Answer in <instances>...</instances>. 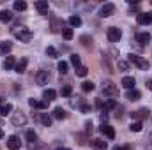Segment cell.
<instances>
[{
  "label": "cell",
  "instance_id": "obj_21",
  "mask_svg": "<svg viewBox=\"0 0 152 150\" xmlns=\"http://www.w3.org/2000/svg\"><path fill=\"white\" fill-rule=\"evenodd\" d=\"M136 41H138L140 44H147V42H151V34H149V32H142V34L136 36Z\"/></svg>",
  "mask_w": 152,
  "mask_h": 150
},
{
  "label": "cell",
  "instance_id": "obj_1",
  "mask_svg": "<svg viewBox=\"0 0 152 150\" xmlns=\"http://www.w3.org/2000/svg\"><path fill=\"white\" fill-rule=\"evenodd\" d=\"M11 32H12V36H14V37L20 39L21 42H28V41L32 39V32H30L28 28H25V27H20V25H18V27H14Z\"/></svg>",
  "mask_w": 152,
  "mask_h": 150
},
{
  "label": "cell",
  "instance_id": "obj_9",
  "mask_svg": "<svg viewBox=\"0 0 152 150\" xmlns=\"http://www.w3.org/2000/svg\"><path fill=\"white\" fill-rule=\"evenodd\" d=\"M136 20L140 25H149V23H152V12H138Z\"/></svg>",
  "mask_w": 152,
  "mask_h": 150
},
{
  "label": "cell",
  "instance_id": "obj_11",
  "mask_svg": "<svg viewBox=\"0 0 152 150\" xmlns=\"http://www.w3.org/2000/svg\"><path fill=\"white\" fill-rule=\"evenodd\" d=\"M90 147H92L94 150H106V149H108L106 141H104V140H101V138H94V140L90 141Z\"/></svg>",
  "mask_w": 152,
  "mask_h": 150
},
{
  "label": "cell",
  "instance_id": "obj_10",
  "mask_svg": "<svg viewBox=\"0 0 152 150\" xmlns=\"http://www.w3.org/2000/svg\"><path fill=\"white\" fill-rule=\"evenodd\" d=\"M36 9H37L39 14L46 16V14H48V11H50V5H48V2H46V0H37V2H36Z\"/></svg>",
  "mask_w": 152,
  "mask_h": 150
},
{
  "label": "cell",
  "instance_id": "obj_4",
  "mask_svg": "<svg viewBox=\"0 0 152 150\" xmlns=\"http://www.w3.org/2000/svg\"><path fill=\"white\" fill-rule=\"evenodd\" d=\"M120 37H122V32H120L117 27H110V28H108V41H110V42H118Z\"/></svg>",
  "mask_w": 152,
  "mask_h": 150
},
{
  "label": "cell",
  "instance_id": "obj_28",
  "mask_svg": "<svg viewBox=\"0 0 152 150\" xmlns=\"http://www.w3.org/2000/svg\"><path fill=\"white\" fill-rule=\"evenodd\" d=\"M69 25H71V27H80V25H81V18H80L78 14H76V16H71V18H69Z\"/></svg>",
  "mask_w": 152,
  "mask_h": 150
},
{
  "label": "cell",
  "instance_id": "obj_7",
  "mask_svg": "<svg viewBox=\"0 0 152 150\" xmlns=\"http://www.w3.org/2000/svg\"><path fill=\"white\" fill-rule=\"evenodd\" d=\"M113 12H115L113 4H104V5L101 7V11H99V16H101V18H108V16H112Z\"/></svg>",
  "mask_w": 152,
  "mask_h": 150
},
{
  "label": "cell",
  "instance_id": "obj_8",
  "mask_svg": "<svg viewBox=\"0 0 152 150\" xmlns=\"http://www.w3.org/2000/svg\"><path fill=\"white\" fill-rule=\"evenodd\" d=\"M7 147H9V150H20V147H21L20 138H18L16 134L9 136V140H7Z\"/></svg>",
  "mask_w": 152,
  "mask_h": 150
},
{
  "label": "cell",
  "instance_id": "obj_45",
  "mask_svg": "<svg viewBox=\"0 0 152 150\" xmlns=\"http://www.w3.org/2000/svg\"><path fill=\"white\" fill-rule=\"evenodd\" d=\"M81 111H83V113H88V111H90V108H88V106H81Z\"/></svg>",
  "mask_w": 152,
  "mask_h": 150
},
{
  "label": "cell",
  "instance_id": "obj_25",
  "mask_svg": "<svg viewBox=\"0 0 152 150\" xmlns=\"http://www.w3.org/2000/svg\"><path fill=\"white\" fill-rule=\"evenodd\" d=\"M62 28V23H58L57 21V18L55 16H51V32H58Z\"/></svg>",
  "mask_w": 152,
  "mask_h": 150
},
{
  "label": "cell",
  "instance_id": "obj_18",
  "mask_svg": "<svg viewBox=\"0 0 152 150\" xmlns=\"http://www.w3.org/2000/svg\"><path fill=\"white\" fill-rule=\"evenodd\" d=\"M42 97H44L46 103H50V101H53V99L57 97V92H55L53 88H46V90L42 92Z\"/></svg>",
  "mask_w": 152,
  "mask_h": 150
},
{
  "label": "cell",
  "instance_id": "obj_32",
  "mask_svg": "<svg viewBox=\"0 0 152 150\" xmlns=\"http://www.w3.org/2000/svg\"><path fill=\"white\" fill-rule=\"evenodd\" d=\"M142 127H143V124H142V122H133V124L129 125V129H131L133 133H140V131H142Z\"/></svg>",
  "mask_w": 152,
  "mask_h": 150
},
{
  "label": "cell",
  "instance_id": "obj_15",
  "mask_svg": "<svg viewBox=\"0 0 152 150\" xmlns=\"http://www.w3.org/2000/svg\"><path fill=\"white\" fill-rule=\"evenodd\" d=\"M134 83H136V81H134L133 76H124V78H122V87L127 88V90H133V88H134Z\"/></svg>",
  "mask_w": 152,
  "mask_h": 150
},
{
  "label": "cell",
  "instance_id": "obj_6",
  "mask_svg": "<svg viewBox=\"0 0 152 150\" xmlns=\"http://www.w3.org/2000/svg\"><path fill=\"white\" fill-rule=\"evenodd\" d=\"M48 81H50V73H48V71H37V74H36V83H37V85H48Z\"/></svg>",
  "mask_w": 152,
  "mask_h": 150
},
{
  "label": "cell",
  "instance_id": "obj_16",
  "mask_svg": "<svg viewBox=\"0 0 152 150\" xmlns=\"http://www.w3.org/2000/svg\"><path fill=\"white\" fill-rule=\"evenodd\" d=\"M16 67V58L14 57H5V60H4V69L5 71H11V69H14Z\"/></svg>",
  "mask_w": 152,
  "mask_h": 150
},
{
  "label": "cell",
  "instance_id": "obj_39",
  "mask_svg": "<svg viewBox=\"0 0 152 150\" xmlns=\"http://www.w3.org/2000/svg\"><path fill=\"white\" fill-rule=\"evenodd\" d=\"M81 44H83V46H88V44H92V39H88L87 36H83V37H81Z\"/></svg>",
  "mask_w": 152,
  "mask_h": 150
},
{
  "label": "cell",
  "instance_id": "obj_33",
  "mask_svg": "<svg viewBox=\"0 0 152 150\" xmlns=\"http://www.w3.org/2000/svg\"><path fill=\"white\" fill-rule=\"evenodd\" d=\"M87 73H88V69H87L85 66H80V67L76 69V74L80 76V78H85V76H87Z\"/></svg>",
  "mask_w": 152,
  "mask_h": 150
},
{
  "label": "cell",
  "instance_id": "obj_26",
  "mask_svg": "<svg viewBox=\"0 0 152 150\" xmlns=\"http://www.w3.org/2000/svg\"><path fill=\"white\" fill-rule=\"evenodd\" d=\"M14 11H25L27 9V2H23V0H18V2H14Z\"/></svg>",
  "mask_w": 152,
  "mask_h": 150
},
{
  "label": "cell",
  "instance_id": "obj_30",
  "mask_svg": "<svg viewBox=\"0 0 152 150\" xmlns=\"http://www.w3.org/2000/svg\"><path fill=\"white\" fill-rule=\"evenodd\" d=\"M53 117H55L57 120H62V118H66V111H64L62 108H55V111H53Z\"/></svg>",
  "mask_w": 152,
  "mask_h": 150
},
{
  "label": "cell",
  "instance_id": "obj_43",
  "mask_svg": "<svg viewBox=\"0 0 152 150\" xmlns=\"http://www.w3.org/2000/svg\"><path fill=\"white\" fill-rule=\"evenodd\" d=\"M87 133H92V124L90 122H87Z\"/></svg>",
  "mask_w": 152,
  "mask_h": 150
},
{
  "label": "cell",
  "instance_id": "obj_47",
  "mask_svg": "<svg viewBox=\"0 0 152 150\" xmlns=\"http://www.w3.org/2000/svg\"><path fill=\"white\" fill-rule=\"evenodd\" d=\"M2 136H4V133H2V131H0V138H2Z\"/></svg>",
  "mask_w": 152,
  "mask_h": 150
},
{
  "label": "cell",
  "instance_id": "obj_27",
  "mask_svg": "<svg viewBox=\"0 0 152 150\" xmlns=\"http://www.w3.org/2000/svg\"><path fill=\"white\" fill-rule=\"evenodd\" d=\"M57 67H58V73H60V74H66V73H67V69H69V66H67V62H64V60H60Z\"/></svg>",
  "mask_w": 152,
  "mask_h": 150
},
{
  "label": "cell",
  "instance_id": "obj_14",
  "mask_svg": "<svg viewBox=\"0 0 152 150\" xmlns=\"http://www.w3.org/2000/svg\"><path fill=\"white\" fill-rule=\"evenodd\" d=\"M149 113H151L149 110H145V108H143V110H138V111L131 113V118H133L134 122H142V118H145Z\"/></svg>",
  "mask_w": 152,
  "mask_h": 150
},
{
  "label": "cell",
  "instance_id": "obj_34",
  "mask_svg": "<svg viewBox=\"0 0 152 150\" xmlns=\"http://www.w3.org/2000/svg\"><path fill=\"white\" fill-rule=\"evenodd\" d=\"M73 94V88H71V85H66V87H62V95L64 97H69Z\"/></svg>",
  "mask_w": 152,
  "mask_h": 150
},
{
  "label": "cell",
  "instance_id": "obj_35",
  "mask_svg": "<svg viewBox=\"0 0 152 150\" xmlns=\"http://www.w3.org/2000/svg\"><path fill=\"white\" fill-rule=\"evenodd\" d=\"M104 108H106V110H115V108H117L115 99H108V101H106V104H104Z\"/></svg>",
  "mask_w": 152,
  "mask_h": 150
},
{
  "label": "cell",
  "instance_id": "obj_36",
  "mask_svg": "<svg viewBox=\"0 0 152 150\" xmlns=\"http://www.w3.org/2000/svg\"><path fill=\"white\" fill-rule=\"evenodd\" d=\"M71 62H73V66H75L76 69H78V67L81 66V64H80V57H78L76 53H73V55H71Z\"/></svg>",
  "mask_w": 152,
  "mask_h": 150
},
{
  "label": "cell",
  "instance_id": "obj_5",
  "mask_svg": "<svg viewBox=\"0 0 152 150\" xmlns=\"http://www.w3.org/2000/svg\"><path fill=\"white\" fill-rule=\"evenodd\" d=\"M11 122H12V125H16V127H21V125H25L27 124V117H25V113H16L12 118H11Z\"/></svg>",
  "mask_w": 152,
  "mask_h": 150
},
{
  "label": "cell",
  "instance_id": "obj_46",
  "mask_svg": "<svg viewBox=\"0 0 152 150\" xmlns=\"http://www.w3.org/2000/svg\"><path fill=\"white\" fill-rule=\"evenodd\" d=\"M57 150H71V149H66V147H60V149H57Z\"/></svg>",
  "mask_w": 152,
  "mask_h": 150
},
{
  "label": "cell",
  "instance_id": "obj_31",
  "mask_svg": "<svg viewBox=\"0 0 152 150\" xmlns=\"http://www.w3.org/2000/svg\"><path fill=\"white\" fill-rule=\"evenodd\" d=\"M62 36H64L66 41H71L73 36H75V32H73V28H64V30H62Z\"/></svg>",
  "mask_w": 152,
  "mask_h": 150
},
{
  "label": "cell",
  "instance_id": "obj_13",
  "mask_svg": "<svg viewBox=\"0 0 152 150\" xmlns=\"http://www.w3.org/2000/svg\"><path fill=\"white\" fill-rule=\"evenodd\" d=\"M28 104L36 110H46L48 108V103L46 101H39V99H28Z\"/></svg>",
  "mask_w": 152,
  "mask_h": 150
},
{
  "label": "cell",
  "instance_id": "obj_22",
  "mask_svg": "<svg viewBox=\"0 0 152 150\" xmlns=\"http://www.w3.org/2000/svg\"><path fill=\"white\" fill-rule=\"evenodd\" d=\"M12 20V12L11 11H0V21L2 23H9Z\"/></svg>",
  "mask_w": 152,
  "mask_h": 150
},
{
  "label": "cell",
  "instance_id": "obj_12",
  "mask_svg": "<svg viewBox=\"0 0 152 150\" xmlns=\"http://www.w3.org/2000/svg\"><path fill=\"white\" fill-rule=\"evenodd\" d=\"M101 133H103L108 140H113L115 138V129L112 125H108V124H103V125H101Z\"/></svg>",
  "mask_w": 152,
  "mask_h": 150
},
{
  "label": "cell",
  "instance_id": "obj_23",
  "mask_svg": "<svg viewBox=\"0 0 152 150\" xmlns=\"http://www.w3.org/2000/svg\"><path fill=\"white\" fill-rule=\"evenodd\" d=\"M140 97H142V94H140L138 90H134V88L127 92V99H129V101H138Z\"/></svg>",
  "mask_w": 152,
  "mask_h": 150
},
{
  "label": "cell",
  "instance_id": "obj_40",
  "mask_svg": "<svg viewBox=\"0 0 152 150\" xmlns=\"http://www.w3.org/2000/svg\"><path fill=\"white\" fill-rule=\"evenodd\" d=\"M118 67H120L122 71H127V69H129V66H127V62H122V60L118 62Z\"/></svg>",
  "mask_w": 152,
  "mask_h": 150
},
{
  "label": "cell",
  "instance_id": "obj_48",
  "mask_svg": "<svg viewBox=\"0 0 152 150\" xmlns=\"http://www.w3.org/2000/svg\"><path fill=\"white\" fill-rule=\"evenodd\" d=\"M0 101H2V97H0Z\"/></svg>",
  "mask_w": 152,
  "mask_h": 150
},
{
  "label": "cell",
  "instance_id": "obj_44",
  "mask_svg": "<svg viewBox=\"0 0 152 150\" xmlns=\"http://www.w3.org/2000/svg\"><path fill=\"white\" fill-rule=\"evenodd\" d=\"M145 85H147V88H149V90H152V79H147V83H145Z\"/></svg>",
  "mask_w": 152,
  "mask_h": 150
},
{
  "label": "cell",
  "instance_id": "obj_2",
  "mask_svg": "<svg viewBox=\"0 0 152 150\" xmlns=\"http://www.w3.org/2000/svg\"><path fill=\"white\" fill-rule=\"evenodd\" d=\"M127 58H129V62H131V64H134V66H136V67H140L142 71H147V69H149V62H147L143 57H140V55H136V53H131Z\"/></svg>",
  "mask_w": 152,
  "mask_h": 150
},
{
  "label": "cell",
  "instance_id": "obj_29",
  "mask_svg": "<svg viewBox=\"0 0 152 150\" xmlns=\"http://www.w3.org/2000/svg\"><path fill=\"white\" fill-rule=\"evenodd\" d=\"M11 110H12V106H11V104H2V106H0V117L9 115V113H11Z\"/></svg>",
  "mask_w": 152,
  "mask_h": 150
},
{
  "label": "cell",
  "instance_id": "obj_19",
  "mask_svg": "<svg viewBox=\"0 0 152 150\" xmlns=\"http://www.w3.org/2000/svg\"><path fill=\"white\" fill-rule=\"evenodd\" d=\"M12 50V44L9 41H0V55H7Z\"/></svg>",
  "mask_w": 152,
  "mask_h": 150
},
{
  "label": "cell",
  "instance_id": "obj_20",
  "mask_svg": "<svg viewBox=\"0 0 152 150\" xmlns=\"http://www.w3.org/2000/svg\"><path fill=\"white\" fill-rule=\"evenodd\" d=\"M39 122H41L42 125H46V127H50L53 120H51V117H50L48 113H41V115H39Z\"/></svg>",
  "mask_w": 152,
  "mask_h": 150
},
{
  "label": "cell",
  "instance_id": "obj_41",
  "mask_svg": "<svg viewBox=\"0 0 152 150\" xmlns=\"http://www.w3.org/2000/svg\"><path fill=\"white\" fill-rule=\"evenodd\" d=\"M113 150H131V147L127 145V147H115Z\"/></svg>",
  "mask_w": 152,
  "mask_h": 150
},
{
  "label": "cell",
  "instance_id": "obj_17",
  "mask_svg": "<svg viewBox=\"0 0 152 150\" xmlns=\"http://www.w3.org/2000/svg\"><path fill=\"white\" fill-rule=\"evenodd\" d=\"M27 64H28V60H27V58H21V60L16 64L14 71H16V73H20V74H23V73L27 71Z\"/></svg>",
  "mask_w": 152,
  "mask_h": 150
},
{
  "label": "cell",
  "instance_id": "obj_3",
  "mask_svg": "<svg viewBox=\"0 0 152 150\" xmlns=\"http://www.w3.org/2000/svg\"><path fill=\"white\" fill-rule=\"evenodd\" d=\"M103 94H104V95H108V97H115V95L118 94V88L115 87L113 81L106 79V81L103 83Z\"/></svg>",
  "mask_w": 152,
  "mask_h": 150
},
{
  "label": "cell",
  "instance_id": "obj_38",
  "mask_svg": "<svg viewBox=\"0 0 152 150\" xmlns=\"http://www.w3.org/2000/svg\"><path fill=\"white\" fill-rule=\"evenodd\" d=\"M27 140H28V141H32V143H34V141H36V140H37V134H36V133H34V131H27Z\"/></svg>",
  "mask_w": 152,
  "mask_h": 150
},
{
  "label": "cell",
  "instance_id": "obj_42",
  "mask_svg": "<svg viewBox=\"0 0 152 150\" xmlns=\"http://www.w3.org/2000/svg\"><path fill=\"white\" fill-rule=\"evenodd\" d=\"M96 106H97V108H103V101H101V99H97V101H96Z\"/></svg>",
  "mask_w": 152,
  "mask_h": 150
},
{
  "label": "cell",
  "instance_id": "obj_24",
  "mask_svg": "<svg viewBox=\"0 0 152 150\" xmlns=\"http://www.w3.org/2000/svg\"><path fill=\"white\" fill-rule=\"evenodd\" d=\"M94 88H96V85H94L92 81H83V83H81V90H83V92H92Z\"/></svg>",
  "mask_w": 152,
  "mask_h": 150
},
{
  "label": "cell",
  "instance_id": "obj_37",
  "mask_svg": "<svg viewBox=\"0 0 152 150\" xmlns=\"http://www.w3.org/2000/svg\"><path fill=\"white\" fill-rule=\"evenodd\" d=\"M46 55L53 58V57H57V50H55L53 46H48V48H46Z\"/></svg>",
  "mask_w": 152,
  "mask_h": 150
}]
</instances>
